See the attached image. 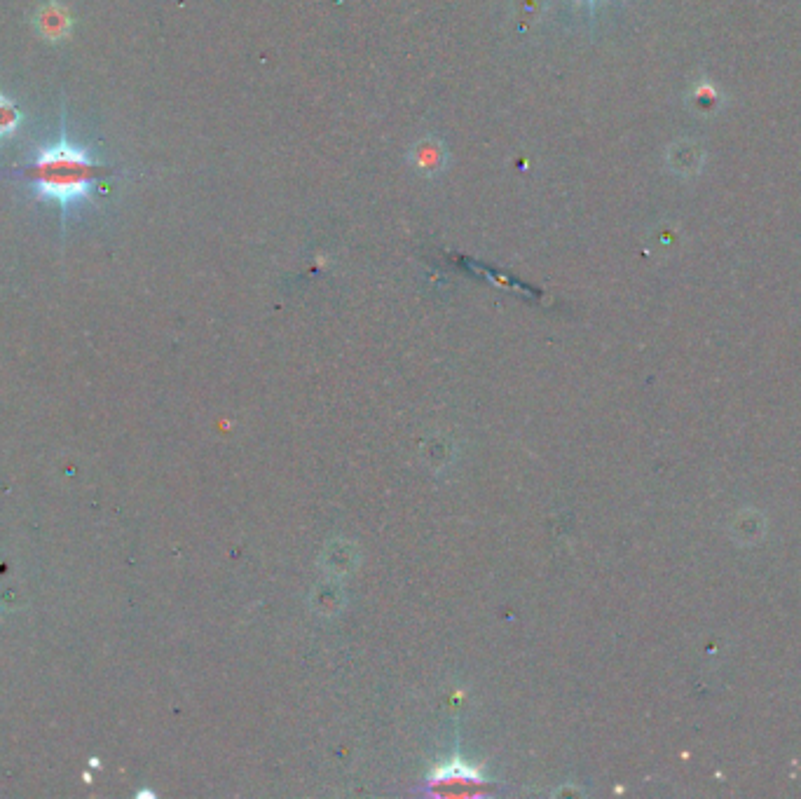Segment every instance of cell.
<instances>
[{
  "mask_svg": "<svg viewBox=\"0 0 801 799\" xmlns=\"http://www.w3.org/2000/svg\"><path fill=\"white\" fill-rule=\"evenodd\" d=\"M101 174H106V167L89 157L85 148L73 146L66 132L57 143L40 148L36 160L26 167L38 200L57 202L64 209L87 197Z\"/></svg>",
  "mask_w": 801,
  "mask_h": 799,
  "instance_id": "6da1fadb",
  "label": "cell"
},
{
  "mask_svg": "<svg viewBox=\"0 0 801 799\" xmlns=\"http://www.w3.org/2000/svg\"><path fill=\"white\" fill-rule=\"evenodd\" d=\"M71 17H68L66 8H61L59 3H50L45 8L38 10L36 15V29L40 36L50 43H59L64 40L68 33H71Z\"/></svg>",
  "mask_w": 801,
  "mask_h": 799,
  "instance_id": "7a4b0ae2",
  "label": "cell"
},
{
  "mask_svg": "<svg viewBox=\"0 0 801 799\" xmlns=\"http://www.w3.org/2000/svg\"><path fill=\"white\" fill-rule=\"evenodd\" d=\"M415 167L420 169L424 174H438L443 169V162H445V148L441 146V141L436 139H424L415 146L413 153Z\"/></svg>",
  "mask_w": 801,
  "mask_h": 799,
  "instance_id": "3957f363",
  "label": "cell"
},
{
  "mask_svg": "<svg viewBox=\"0 0 801 799\" xmlns=\"http://www.w3.org/2000/svg\"><path fill=\"white\" fill-rule=\"evenodd\" d=\"M24 122V113L15 101H10L5 94H0V141L10 139L19 132Z\"/></svg>",
  "mask_w": 801,
  "mask_h": 799,
  "instance_id": "277c9868",
  "label": "cell"
}]
</instances>
